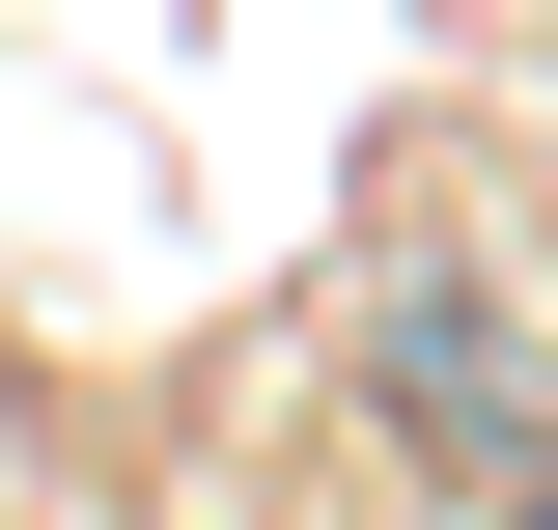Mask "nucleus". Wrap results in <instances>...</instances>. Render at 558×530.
Masks as SVG:
<instances>
[{
	"label": "nucleus",
	"instance_id": "1",
	"mask_svg": "<svg viewBox=\"0 0 558 530\" xmlns=\"http://www.w3.org/2000/svg\"><path fill=\"white\" fill-rule=\"evenodd\" d=\"M531 530H558V474H531Z\"/></svg>",
	"mask_w": 558,
	"mask_h": 530
}]
</instances>
